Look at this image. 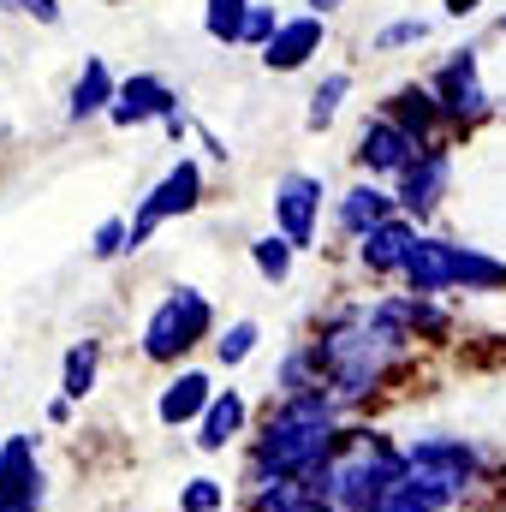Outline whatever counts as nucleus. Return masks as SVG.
I'll use <instances>...</instances> for the list:
<instances>
[{"mask_svg":"<svg viewBox=\"0 0 506 512\" xmlns=\"http://www.w3.org/2000/svg\"><path fill=\"white\" fill-rule=\"evenodd\" d=\"M304 393H334L322 358H316V346H298V352H286V364H280V399H304Z\"/></svg>","mask_w":506,"mask_h":512,"instance_id":"nucleus-20","label":"nucleus"},{"mask_svg":"<svg viewBox=\"0 0 506 512\" xmlns=\"http://www.w3.org/2000/svg\"><path fill=\"white\" fill-rule=\"evenodd\" d=\"M209 328H215L209 298H203L197 286H179V292H167V298L155 304V316L143 322V358H149V364H173V358H185L197 340H209Z\"/></svg>","mask_w":506,"mask_h":512,"instance_id":"nucleus-5","label":"nucleus"},{"mask_svg":"<svg viewBox=\"0 0 506 512\" xmlns=\"http://www.w3.org/2000/svg\"><path fill=\"white\" fill-rule=\"evenodd\" d=\"M96 364H102V340H78L66 352V376H60V393L66 399H84L96 387Z\"/></svg>","mask_w":506,"mask_h":512,"instance_id":"nucleus-22","label":"nucleus"},{"mask_svg":"<svg viewBox=\"0 0 506 512\" xmlns=\"http://www.w3.org/2000/svg\"><path fill=\"white\" fill-rule=\"evenodd\" d=\"M393 215H399V197H387L381 185H352L340 197V233H352V239L376 233L381 221H393Z\"/></svg>","mask_w":506,"mask_h":512,"instance_id":"nucleus-17","label":"nucleus"},{"mask_svg":"<svg viewBox=\"0 0 506 512\" xmlns=\"http://www.w3.org/2000/svg\"><path fill=\"white\" fill-rule=\"evenodd\" d=\"M322 36H328V24H322V12H304V18H286L280 30H274V42L262 48V66L268 72H298L316 48H322Z\"/></svg>","mask_w":506,"mask_h":512,"instance_id":"nucleus-14","label":"nucleus"},{"mask_svg":"<svg viewBox=\"0 0 506 512\" xmlns=\"http://www.w3.org/2000/svg\"><path fill=\"white\" fill-rule=\"evenodd\" d=\"M239 429H245V399L227 387V393L209 399V411H203V423H197V447H203V453H221L227 441H239Z\"/></svg>","mask_w":506,"mask_h":512,"instance_id":"nucleus-18","label":"nucleus"},{"mask_svg":"<svg viewBox=\"0 0 506 512\" xmlns=\"http://www.w3.org/2000/svg\"><path fill=\"white\" fill-rule=\"evenodd\" d=\"M501 30H506V18H501Z\"/></svg>","mask_w":506,"mask_h":512,"instance_id":"nucleus-36","label":"nucleus"},{"mask_svg":"<svg viewBox=\"0 0 506 512\" xmlns=\"http://www.w3.org/2000/svg\"><path fill=\"white\" fill-rule=\"evenodd\" d=\"M346 90H352V78L346 72H328L322 84H316V96H310V131H328L334 126V114H340V102H346Z\"/></svg>","mask_w":506,"mask_h":512,"instance_id":"nucleus-24","label":"nucleus"},{"mask_svg":"<svg viewBox=\"0 0 506 512\" xmlns=\"http://www.w3.org/2000/svg\"><path fill=\"white\" fill-rule=\"evenodd\" d=\"M310 6H316V12H328V6H346V0H310Z\"/></svg>","mask_w":506,"mask_h":512,"instance_id":"nucleus-34","label":"nucleus"},{"mask_svg":"<svg viewBox=\"0 0 506 512\" xmlns=\"http://www.w3.org/2000/svg\"><path fill=\"white\" fill-rule=\"evenodd\" d=\"M405 286H411V298H435L453 286L495 292V286H506V262L471 251V245H453V239H417V251L405 262Z\"/></svg>","mask_w":506,"mask_h":512,"instance_id":"nucleus-4","label":"nucleus"},{"mask_svg":"<svg viewBox=\"0 0 506 512\" xmlns=\"http://www.w3.org/2000/svg\"><path fill=\"white\" fill-rule=\"evenodd\" d=\"M256 340H262V334H256V322H233V328L215 340V358H221V370H239V364L256 352Z\"/></svg>","mask_w":506,"mask_h":512,"instance_id":"nucleus-26","label":"nucleus"},{"mask_svg":"<svg viewBox=\"0 0 506 512\" xmlns=\"http://www.w3.org/2000/svg\"><path fill=\"white\" fill-rule=\"evenodd\" d=\"M179 507L185 512H221L227 507V483H215V477H191V483L179 489Z\"/></svg>","mask_w":506,"mask_h":512,"instance_id":"nucleus-27","label":"nucleus"},{"mask_svg":"<svg viewBox=\"0 0 506 512\" xmlns=\"http://www.w3.org/2000/svg\"><path fill=\"white\" fill-rule=\"evenodd\" d=\"M387 120H393L399 131H411L417 143H435V126H441L447 114H441V102H435L429 84H405V90L387 96Z\"/></svg>","mask_w":506,"mask_h":512,"instance_id":"nucleus-16","label":"nucleus"},{"mask_svg":"<svg viewBox=\"0 0 506 512\" xmlns=\"http://www.w3.org/2000/svg\"><path fill=\"white\" fill-rule=\"evenodd\" d=\"M280 24H286V18H280L274 6H251V18H245V36H239V42H256V48H268Z\"/></svg>","mask_w":506,"mask_h":512,"instance_id":"nucleus-29","label":"nucleus"},{"mask_svg":"<svg viewBox=\"0 0 506 512\" xmlns=\"http://www.w3.org/2000/svg\"><path fill=\"white\" fill-rule=\"evenodd\" d=\"M120 251H131V227H126V221H102V227H96V239H90V256H102V262H108V256H120Z\"/></svg>","mask_w":506,"mask_h":512,"instance_id":"nucleus-28","label":"nucleus"},{"mask_svg":"<svg viewBox=\"0 0 506 512\" xmlns=\"http://www.w3.org/2000/svg\"><path fill=\"white\" fill-rule=\"evenodd\" d=\"M6 12H24V18H42V24H54L60 18V6L54 0H0Z\"/></svg>","mask_w":506,"mask_h":512,"instance_id":"nucleus-32","label":"nucleus"},{"mask_svg":"<svg viewBox=\"0 0 506 512\" xmlns=\"http://www.w3.org/2000/svg\"><path fill=\"white\" fill-rule=\"evenodd\" d=\"M30 465H36V441H30V435H12V441L0 447V471L18 477V471H30Z\"/></svg>","mask_w":506,"mask_h":512,"instance_id":"nucleus-30","label":"nucleus"},{"mask_svg":"<svg viewBox=\"0 0 506 512\" xmlns=\"http://www.w3.org/2000/svg\"><path fill=\"white\" fill-rule=\"evenodd\" d=\"M405 471H411L423 489H435V495L453 507V501H465V495L483 483V453H477L471 441H453V435H429V441L405 447Z\"/></svg>","mask_w":506,"mask_h":512,"instance_id":"nucleus-6","label":"nucleus"},{"mask_svg":"<svg viewBox=\"0 0 506 512\" xmlns=\"http://www.w3.org/2000/svg\"><path fill=\"white\" fill-rule=\"evenodd\" d=\"M114 96H120L114 72H108L102 60H84V72H78V84H72V120H96V114H108Z\"/></svg>","mask_w":506,"mask_h":512,"instance_id":"nucleus-19","label":"nucleus"},{"mask_svg":"<svg viewBox=\"0 0 506 512\" xmlns=\"http://www.w3.org/2000/svg\"><path fill=\"white\" fill-rule=\"evenodd\" d=\"M292 251H298V245H292L286 233H268V239H256V245H251L256 274H262V280H286V274H292Z\"/></svg>","mask_w":506,"mask_h":512,"instance_id":"nucleus-25","label":"nucleus"},{"mask_svg":"<svg viewBox=\"0 0 506 512\" xmlns=\"http://www.w3.org/2000/svg\"><path fill=\"white\" fill-rule=\"evenodd\" d=\"M477 6H483V0H447V12H453V18H465V12H477Z\"/></svg>","mask_w":506,"mask_h":512,"instance_id":"nucleus-33","label":"nucleus"},{"mask_svg":"<svg viewBox=\"0 0 506 512\" xmlns=\"http://www.w3.org/2000/svg\"><path fill=\"white\" fill-rule=\"evenodd\" d=\"M245 512H316V501H310V489L298 477H274V483H262L251 495Z\"/></svg>","mask_w":506,"mask_h":512,"instance_id":"nucleus-21","label":"nucleus"},{"mask_svg":"<svg viewBox=\"0 0 506 512\" xmlns=\"http://www.w3.org/2000/svg\"><path fill=\"white\" fill-rule=\"evenodd\" d=\"M167 114H179V96L161 78H149V72L126 78L120 96H114V108H108L114 126H149V120H167Z\"/></svg>","mask_w":506,"mask_h":512,"instance_id":"nucleus-11","label":"nucleus"},{"mask_svg":"<svg viewBox=\"0 0 506 512\" xmlns=\"http://www.w3.org/2000/svg\"><path fill=\"white\" fill-rule=\"evenodd\" d=\"M209 399H215L209 376H203V370H185V376H173V382L161 387V399H155V417H161L167 429H179V423H203Z\"/></svg>","mask_w":506,"mask_h":512,"instance_id":"nucleus-15","label":"nucleus"},{"mask_svg":"<svg viewBox=\"0 0 506 512\" xmlns=\"http://www.w3.org/2000/svg\"><path fill=\"white\" fill-rule=\"evenodd\" d=\"M0 512H18V507H0Z\"/></svg>","mask_w":506,"mask_h":512,"instance_id":"nucleus-35","label":"nucleus"},{"mask_svg":"<svg viewBox=\"0 0 506 512\" xmlns=\"http://www.w3.org/2000/svg\"><path fill=\"white\" fill-rule=\"evenodd\" d=\"M316 209H322V179L286 173V179L274 185V221H280V233H286L298 251L316 239Z\"/></svg>","mask_w":506,"mask_h":512,"instance_id":"nucleus-10","label":"nucleus"},{"mask_svg":"<svg viewBox=\"0 0 506 512\" xmlns=\"http://www.w3.org/2000/svg\"><path fill=\"white\" fill-rule=\"evenodd\" d=\"M435 102H441V114L453 120V126H477L483 114H489V90H483V78H477V54L471 48H459L441 72H435Z\"/></svg>","mask_w":506,"mask_h":512,"instance_id":"nucleus-8","label":"nucleus"},{"mask_svg":"<svg viewBox=\"0 0 506 512\" xmlns=\"http://www.w3.org/2000/svg\"><path fill=\"white\" fill-rule=\"evenodd\" d=\"M245 18H251V0H209L203 6V30L215 42H239L245 36Z\"/></svg>","mask_w":506,"mask_h":512,"instance_id":"nucleus-23","label":"nucleus"},{"mask_svg":"<svg viewBox=\"0 0 506 512\" xmlns=\"http://www.w3.org/2000/svg\"><path fill=\"white\" fill-rule=\"evenodd\" d=\"M411 251H417V221L411 215H393V221H381L376 233L358 239V262L370 274H405Z\"/></svg>","mask_w":506,"mask_h":512,"instance_id":"nucleus-13","label":"nucleus"},{"mask_svg":"<svg viewBox=\"0 0 506 512\" xmlns=\"http://www.w3.org/2000/svg\"><path fill=\"white\" fill-rule=\"evenodd\" d=\"M340 441V399L334 393H304V399H280L262 423L245 465V489H262L274 477H310Z\"/></svg>","mask_w":506,"mask_h":512,"instance_id":"nucleus-2","label":"nucleus"},{"mask_svg":"<svg viewBox=\"0 0 506 512\" xmlns=\"http://www.w3.org/2000/svg\"><path fill=\"white\" fill-rule=\"evenodd\" d=\"M429 36V24L423 18H399V24H387L376 36V48H405V42H423Z\"/></svg>","mask_w":506,"mask_h":512,"instance_id":"nucleus-31","label":"nucleus"},{"mask_svg":"<svg viewBox=\"0 0 506 512\" xmlns=\"http://www.w3.org/2000/svg\"><path fill=\"white\" fill-rule=\"evenodd\" d=\"M310 346H316V358H322V370H328L334 399H340V405H358V399L381 393V382L393 376V364H399L405 346H411V328L399 322L393 298H381V304H352V310H340Z\"/></svg>","mask_w":506,"mask_h":512,"instance_id":"nucleus-1","label":"nucleus"},{"mask_svg":"<svg viewBox=\"0 0 506 512\" xmlns=\"http://www.w3.org/2000/svg\"><path fill=\"white\" fill-rule=\"evenodd\" d=\"M417 149H423V143H417L411 131H399L393 120H387V114H381V120H370V126L358 131V161H364L370 173H393V179H399V173L417 161Z\"/></svg>","mask_w":506,"mask_h":512,"instance_id":"nucleus-12","label":"nucleus"},{"mask_svg":"<svg viewBox=\"0 0 506 512\" xmlns=\"http://www.w3.org/2000/svg\"><path fill=\"white\" fill-rule=\"evenodd\" d=\"M447 179H453V155H447L441 143H423V149H417V161L399 173V209H405L411 221L435 215V209H441V197H447Z\"/></svg>","mask_w":506,"mask_h":512,"instance_id":"nucleus-9","label":"nucleus"},{"mask_svg":"<svg viewBox=\"0 0 506 512\" xmlns=\"http://www.w3.org/2000/svg\"><path fill=\"white\" fill-rule=\"evenodd\" d=\"M197 197H203V167L197 161H179L149 197H143V209H137V221H131V251L137 245H149V233L167 221V215H191L197 209Z\"/></svg>","mask_w":506,"mask_h":512,"instance_id":"nucleus-7","label":"nucleus"},{"mask_svg":"<svg viewBox=\"0 0 506 512\" xmlns=\"http://www.w3.org/2000/svg\"><path fill=\"white\" fill-rule=\"evenodd\" d=\"M399 477H405V447H393V441L376 435V429H340L334 453H328L310 477H298V483L310 489L316 507L376 512Z\"/></svg>","mask_w":506,"mask_h":512,"instance_id":"nucleus-3","label":"nucleus"}]
</instances>
